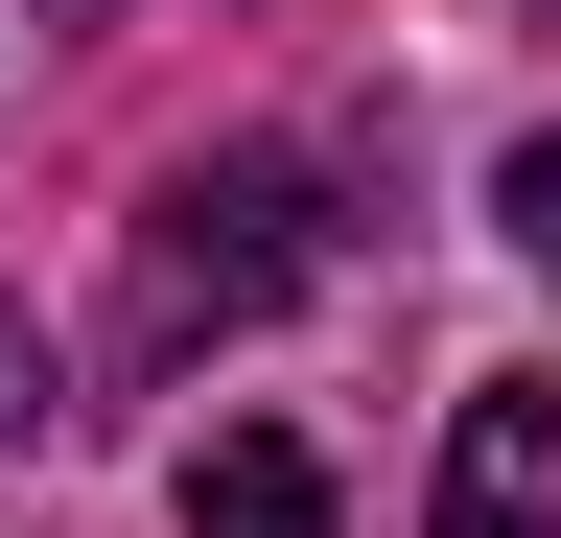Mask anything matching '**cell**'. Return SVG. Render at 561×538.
Segmentation results:
<instances>
[{
	"label": "cell",
	"instance_id": "obj_5",
	"mask_svg": "<svg viewBox=\"0 0 561 538\" xmlns=\"http://www.w3.org/2000/svg\"><path fill=\"white\" fill-rule=\"evenodd\" d=\"M0 422H47V352H24V305H0Z\"/></svg>",
	"mask_w": 561,
	"mask_h": 538
},
{
	"label": "cell",
	"instance_id": "obj_4",
	"mask_svg": "<svg viewBox=\"0 0 561 538\" xmlns=\"http://www.w3.org/2000/svg\"><path fill=\"white\" fill-rule=\"evenodd\" d=\"M491 211H515V257L561 282V141H515V164H491Z\"/></svg>",
	"mask_w": 561,
	"mask_h": 538
},
{
	"label": "cell",
	"instance_id": "obj_1",
	"mask_svg": "<svg viewBox=\"0 0 561 538\" xmlns=\"http://www.w3.org/2000/svg\"><path fill=\"white\" fill-rule=\"evenodd\" d=\"M280 211H305L280 164H210V187H164V234H140V328L187 352V328H234V305H280V282H305V234H280Z\"/></svg>",
	"mask_w": 561,
	"mask_h": 538
},
{
	"label": "cell",
	"instance_id": "obj_3",
	"mask_svg": "<svg viewBox=\"0 0 561 538\" xmlns=\"http://www.w3.org/2000/svg\"><path fill=\"white\" fill-rule=\"evenodd\" d=\"M187 538H351V515H328V468L280 445V422H210L187 445Z\"/></svg>",
	"mask_w": 561,
	"mask_h": 538
},
{
	"label": "cell",
	"instance_id": "obj_2",
	"mask_svg": "<svg viewBox=\"0 0 561 538\" xmlns=\"http://www.w3.org/2000/svg\"><path fill=\"white\" fill-rule=\"evenodd\" d=\"M421 538H561V398H538V375H468V422H445V492H421Z\"/></svg>",
	"mask_w": 561,
	"mask_h": 538
}]
</instances>
